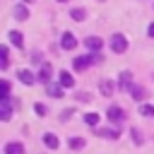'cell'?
I'll return each instance as SVG.
<instances>
[{"label":"cell","mask_w":154,"mask_h":154,"mask_svg":"<svg viewBox=\"0 0 154 154\" xmlns=\"http://www.w3.org/2000/svg\"><path fill=\"white\" fill-rule=\"evenodd\" d=\"M12 106H19L12 96H0V118L2 120H10L12 118Z\"/></svg>","instance_id":"cell-1"},{"label":"cell","mask_w":154,"mask_h":154,"mask_svg":"<svg viewBox=\"0 0 154 154\" xmlns=\"http://www.w3.org/2000/svg\"><path fill=\"white\" fill-rule=\"evenodd\" d=\"M111 51L113 53H125L128 51V38L123 34H113L111 36Z\"/></svg>","instance_id":"cell-2"},{"label":"cell","mask_w":154,"mask_h":154,"mask_svg":"<svg viewBox=\"0 0 154 154\" xmlns=\"http://www.w3.org/2000/svg\"><path fill=\"white\" fill-rule=\"evenodd\" d=\"M108 120H111L113 125H120V123L125 120V111H123L120 106H108Z\"/></svg>","instance_id":"cell-3"},{"label":"cell","mask_w":154,"mask_h":154,"mask_svg":"<svg viewBox=\"0 0 154 154\" xmlns=\"http://www.w3.org/2000/svg\"><path fill=\"white\" fill-rule=\"evenodd\" d=\"M89 65H94V55H77L72 60V67L75 70H87Z\"/></svg>","instance_id":"cell-4"},{"label":"cell","mask_w":154,"mask_h":154,"mask_svg":"<svg viewBox=\"0 0 154 154\" xmlns=\"http://www.w3.org/2000/svg\"><path fill=\"white\" fill-rule=\"evenodd\" d=\"M60 46H63L65 51H72V48L77 46V38H75V36H72L70 31H65V34L60 36Z\"/></svg>","instance_id":"cell-5"},{"label":"cell","mask_w":154,"mask_h":154,"mask_svg":"<svg viewBox=\"0 0 154 154\" xmlns=\"http://www.w3.org/2000/svg\"><path fill=\"white\" fill-rule=\"evenodd\" d=\"M63 84H53V82H48L46 84V91H48V96H53V99H60L63 96Z\"/></svg>","instance_id":"cell-6"},{"label":"cell","mask_w":154,"mask_h":154,"mask_svg":"<svg viewBox=\"0 0 154 154\" xmlns=\"http://www.w3.org/2000/svg\"><path fill=\"white\" fill-rule=\"evenodd\" d=\"M43 144H46L48 149H58V147H60V140H58L53 132H46V135H43Z\"/></svg>","instance_id":"cell-7"},{"label":"cell","mask_w":154,"mask_h":154,"mask_svg":"<svg viewBox=\"0 0 154 154\" xmlns=\"http://www.w3.org/2000/svg\"><path fill=\"white\" fill-rule=\"evenodd\" d=\"M38 82H43V84L51 82V65H48V63L41 65V70H38Z\"/></svg>","instance_id":"cell-8"},{"label":"cell","mask_w":154,"mask_h":154,"mask_svg":"<svg viewBox=\"0 0 154 154\" xmlns=\"http://www.w3.org/2000/svg\"><path fill=\"white\" fill-rule=\"evenodd\" d=\"M5 154H24V144H19V142H7V144H5Z\"/></svg>","instance_id":"cell-9"},{"label":"cell","mask_w":154,"mask_h":154,"mask_svg":"<svg viewBox=\"0 0 154 154\" xmlns=\"http://www.w3.org/2000/svg\"><path fill=\"white\" fill-rule=\"evenodd\" d=\"M12 12H14V19H19V22H22V19H29V10H26V5H14Z\"/></svg>","instance_id":"cell-10"},{"label":"cell","mask_w":154,"mask_h":154,"mask_svg":"<svg viewBox=\"0 0 154 154\" xmlns=\"http://www.w3.org/2000/svg\"><path fill=\"white\" fill-rule=\"evenodd\" d=\"M7 38H10V43H12V46H17V48H22V46H24V36H22L19 31H10V34H7Z\"/></svg>","instance_id":"cell-11"},{"label":"cell","mask_w":154,"mask_h":154,"mask_svg":"<svg viewBox=\"0 0 154 154\" xmlns=\"http://www.w3.org/2000/svg\"><path fill=\"white\" fill-rule=\"evenodd\" d=\"M120 89H132V75L125 70V72H120Z\"/></svg>","instance_id":"cell-12"},{"label":"cell","mask_w":154,"mask_h":154,"mask_svg":"<svg viewBox=\"0 0 154 154\" xmlns=\"http://www.w3.org/2000/svg\"><path fill=\"white\" fill-rule=\"evenodd\" d=\"M96 132H99L101 137H106V140H116V137H118V128H116V130H113V128H99Z\"/></svg>","instance_id":"cell-13"},{"label":"cell","mask_w":154,"mask_h":154,"mask_svg":"<svg viewBox=\"0 0 154 154\" xmlns=\"http://www.w3.org/2000/svg\"><path fill=\"white\" fill-rule=\"evenodd\" d=\"M10 51H7V46H0V67L2 70H7V65H10Z\"/></svg>","instance_id":"cell-14"},{"label":"cell","mask_w":154,"mask_h":154,"mask_svg":"<svg viewBox=\"0 0 154 154\" xmlns=\"http://www.w3.org/2000/svg\"><path fill=\"white\" fill-rule=\"evenodd\" d=\"M17 77H19V82H22V84H34V75H31L29 70H19V72H17Z\"/></svg>","instance_id":"cell-15"},{"label":"cell","mask_w":154,"mask_h":154,"mask_svg":"<svg viewBox=\"0 0 154 154\" xmlns=\"http://www.w3.org/2000/svg\"><path fill=\"white\" fill-rule=\"evenodd\" d=\"M99 89H101V94H103V96H111V94H113V82H111V79H101Z\"/></svg>","instance_id":"cell-16"},{"label":"cell","mask_w":154,"mask_h":154,"mask_svg":"<svg viewBox=\"0 0 154 154\" xmlns=\"http://www.w3.org/2000/svg\"><path fill=\"white\" fill-rule=\"evenodd\" d=\"M130 94H132V99H137V101H142V99L147 96V91H144V87H140V84H132V89H130Z\"/></svg>","instance_id":"cell-17"},{"label":"cell","mask_w":154,"mask_h":154,"mask_svg":"<svg viewBox=\"0 0 154 154\" xmlns=\"http://www.w3.org/2000/svg\"><path fill=\"white\" fill-rule=\"evenodd\" d=\"M70 17H72L75 22H82V19L87 17V10H84V7H72V12H70Z\"/></svg>","instance_id":"cell-18"},{"label":"cell","mask_w":154,"mask_h":154,"mask_svg":"<svg viewBox=\"0 0 154 154\" xmlns=\"http://www.w3.org/2000/svg\"><path fill=\"white\" fill-rule=\"evenodd\" d=\"M84 43H87L89 51H101V38H96V36H89Z\"/></svg>","instance_id":"cell-19"},{"label":"cell","mask_w":154,"mask_h":154,"mask_svg":"<svg viewBox=\"0 0 154 154\" xmlns=\"http://www.w3.org/2000/svg\"><path fill=\"white\" fill-rule=\"evenodd\" d=\"M60 84L67 89V87H72V84H75V77H72L70 72H65V70H63V72H60Z\"/></svg>","instance_id":"cell-20"},{"label":"cell","mask_w":154,"mask_h":154,"mask_svg":"<svg viewBox=\"0 0 154 154\" xmlns=\"http://www.w3.org/2000/svg\"><path fill=\"white\" fill-rule=\"evenodd\" d=\"M140 116H144V118H154V106H152V103H142V106H140Z\"/></svg>","instance_id":"cell-21"},{"label":"cell","mask_w":154,"mask_h":154,"mask_svg":"<svg viewBox=\"0 0 154 154\" xmlns=\"http://www.w3.org/2000/svg\"><path fill=\"white\" fill-rule=\"evenodd\" d=\"M84 123L91 125V128H96L99 125V113H84Z\"/></svg>","instance_id":"cell-22"},{"label":"cell","mask_w":154,"mask_h":154,"mask_svg":"<svg viewBox=\"0 0 154 154\" xmlns=\"http://www.w3.org/2000/svg\"><path fill=\"white\" fill-rule=\"evenodd\" d=\"M82 147H84V140L82 137H72L70 140V149H82Z\"/></svg>","instance_id":"cell-23"},{"label":"cell","mask_w":154,"mask_h":154,"mask_svg":"<svg viewBox=\"0 0 154 154\" xmlns=\"http://www.w3.org/2000/svg\"><path fill=\"white\" fill-rule=\"evenodd\" d=\"M130 135H132V142H135V144H142V142H144V140H142V135H140V130H135V128H132V132H130Z\"/></svg>","instance_id":"cell-24"},{"label":"cell","mask_w":154,"mask_h":154,"mask_svg":"<svg viewBox=\"0 0 154 154\" xmlns=\"http://www.w3.org/2000/svg\"><path fill=\"white\" fill-rule=\"evenodd\" d=\"M0 89H2V96H10V82H7V79H2Z\"/></svg>","instance_id":"cell-25"},{"label":"cell","mask_w":154,"mask_h":154,"mask_svg":"<svg viewBox=\"0 0 154 154\" xmlns=\"http://www.w3.org/2000/svg\"><path fill=\"white\" fill-rule=\"evenodd\" d=\"M34 111H36V116H46V106L43 103H34Z\"/></svg>","instance_id":"cell-26"},{"label":"cell","mask_w":154,"mask_h":154,"mask_svg":"<svg viewBox=\"0 0 154 154\" xmlns=\"http://www.w3.org/2000/svg\"><path fill=\"white\" fill-rule=\"evenodd\" d=\"M147 34H149V36L154 38V24H149V29H147Z\"/></svg>","instance_id":"cell-27"},{"label":"cell","mask_w":154,"mask_h":154,"mask_svg":"<svg viewBox=\"0 0 154 154\" xmlns=\"http://www.w3.org/2000/svg\"><path fill=\"white\" fill-rule=\"evenodd\" d=\"M58 2H67V0H58Z\"/></svg>","instance_id":"cell-28"},{"label":"cell","mask_w":154,"mask_h":154,"mask_svg":"<svg viewBox=\"0 0 154 154\" xmlns=\"http://www.w3.org/2000/svg\"><path fill=\"white\" fill-rule=\"evenodd\" d=\"M24 2H31V0H24Z\"/></svg>","instance_id":"cell-29"}]
</instances>
